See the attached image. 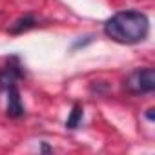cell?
<instances>
[{
    "instance_id": "obj_1",
    "label": "cell",
    "mask_w": 155,
    "mask_h": 155,
    "mask_svg": "<svg viewBox=\"0 0 155 155\" xmlns=\"http://www.w3.org/2000/svg\"><path fill=\"white\" fill-rule=\"evenodd\" d=\"M150 22L140 11H120L115 13L104 24V35L119 44H137L148 37Z\"/></svg>"
},
{
    "instance_id": "obj_2",
    "label": "cell",
    "mask_w": 155,
    "mask_h": 155,
    "mask_svg": "<svg viewBox=\"0 0 155 155\" xmlns=\"http://www.w3.org/2000/svg\"><path fill=\"white\" fill-rule=\"evenodd\" d=\"M126 88L133 95H142V93L153 91L155 90V71L151 68H142V69L133 71L126 81Z\"/></svg>"
},
{
    "instance_id": "obj_3",
    "label": "cell",
    "mask_w": 155,
    "mask_h": 155,
    "mask_svg": "<svg viewBox=\"0 0 155 155\" xmlns=\"http://www.w3.org/2000/svg\"><path fill=\"white\" fill-rule=\"evenodd\" d=\"M6 91H8V115L13 117V119L22 117L24 115V106H22V101H20L18 86L17 84H11Z\"/></svg>"
},
{
    "instance_id": "obj_4",
    "label": "cell",
    "mask_w": 155,
    "mask_h": 155,
    "mask_svg": "<svg viewBox=\"0 0 155 155\" xmlns=\"http://www.w3.org/2000/svg\"><path fill=\"white\" fill-rule=\"evenodd\" d=\"M24 73L20 69V64H9L0 71V90H8L11 84H17Z\"/></svg>"
},
{
    "instance_id": "obj_5",
    "label": "cell",
    "mask_w": 155,
    "mask_h": 155,
    "mask_svg": "<svg viewBox=\"0 0 155 155\" xmlns=\"http://www.w3.org/2000/svg\"><path fill=\"white\" fill-rule=\"evenodd\" d=\"M35 26H37L35 17H33V15H24V17H20L18 20L13 22V26L9 28V33H11V35H20V33L29 31V29L35 28Z\"/></svg>"
},
{
    "instance_id": "obj_6",
    "label": "cell",
    "mask_w": 155,
    "mask_h": 155,
    "mask_svg": "<svg viewBox=\"0 0 155 155\" xmlns=\"http://www.w3.org/2000/svg\"><path fill=\"white\" fill-rule=\"evenodd\" d=\"M82 106L81 104H75L73 106V110H71V113H69V117H68V120H66V126L69 128V130H75L77 126L81 124V120H82Z\"/></svg>"
},
{
    "instance_id": "obj_7",
    "label": "cell",
    "mask_w": 155,
    "mask_h": 155,
    "mask_svg": "<svg viewBox=\"0 0 155 155\" xmlns=\"http://www.w3.org/2000/svg\"><path fill=\"white\" fill-rule=\"evenodd\" d=\"M146 117H148L150 120H153V110H148V113H146Z\"/></svg>"
}]
</instances>
